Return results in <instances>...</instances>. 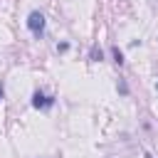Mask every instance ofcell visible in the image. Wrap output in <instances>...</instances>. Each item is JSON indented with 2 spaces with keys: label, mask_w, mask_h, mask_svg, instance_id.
I'll list each match as a JSON object with an SVG mask.
<instances>
[{
  "label": "cell",
  "mask_w": 158,
  "mask_h": 158,
  "mask_svg": "<svg viewBox=\"0 0 158 158\" xmlns=\"http://www.w3.org/2000/svg\"><path fill=\"white\" fill-rule=\"evenodd\" d=\"M111 52H114V62H116V64H118V67H121V64H123V52H121V49H118V47H114V49H111Z\"/></svg>",
  "instance_id": "cell-4"
},
{
  "label": "cell",
  "mask_w": 158,
  "mask_h": 158,
  "mask_svg": "<svg viewBox=\"0 0 158 158\" xmlns=\"http://www.w3.org/2000/svg\"><path fill=\"white\" fill-rule=\"evenodd\" d=\"M0 99H2V89H0Z\"/></svg>",
  "instance_id": "cell-6"
},
{
  "label": "cell",
  "mask_w": 158,
  "mask_h": 158,
  "mask_svg": "<svg viewBox=\"0 0 158 158\" xmlns=\"http://www.w3.org/2000/svg\"><path fill=\"white\" fill-rule=\"evenodd\" d=\"M89 57H91V62H101V57H104V54H101V49H99V47H91Z\"/></svg>",
  "instance_id": "cell-3"
},
{
  "label": "cell",
  "mask_w": 158,
  "mask_h": 158,
  "mask_svg": "<svg viewBox=\"0 0 158 158\" xmlns=\"http://www.w3.org/2000/svg\"><path fill=\"white\" fill-rule=\"evenodd\" d=\"M32 106L35 109H49V106H54V96H47L42 91H35L32 94Z\"/></svg>",
  "instance_id": "cell-2"
},
{
  "label": "cell",
  "mask_w": 158,
  "mask_h": 158,
  "mask_svg": "<svg viewBox=\"0 0 158 158\" xmlns=\"http://www.w3.org/2000/svg\"><path fill=\"white\" fill-rule=\"evenodd\" d=\"M27 27L32 30V35H37V37H40V35L44 32V15H42V12H37V10H35V12H30V17H27Z\"/></svg>",
  "instance_id": "cell-1"
},
{
  "label": "cell",
  "mask_w": 158,
  "mask_h": 158,
  "mask_svg": "<svg viewBox=\"0 0 158 158\" xmlns=\"http://www.w3.org/2000/svg\"><path fill=\"white\" fill-rule=\"evenodd\" d=\"M143 158H153V156H151V153H143Z\"/></svg>",
  "instance_id": "cell-5"
}]
</instances>
